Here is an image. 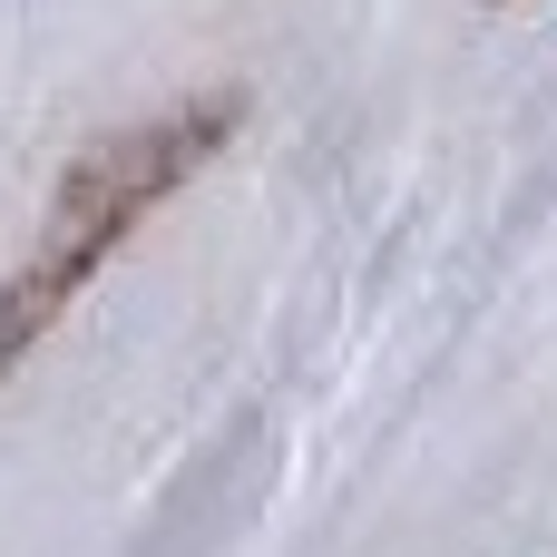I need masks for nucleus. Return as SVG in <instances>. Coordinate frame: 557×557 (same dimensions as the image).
Segmentation results:
<instances>
[{
    "mask_svg": "<svg viewBox=\"0 0 557 557\" xmlns=\"http://www.w3.org/2000/svg\"><path fill=\"white\" fill-rule=\"evenodd\" d=\"M235 127V98H206V108H176V117H147V127H127V137H108L69 186H59V206H49V235L29 245V264H20V284H10V304H0V372L20 362V343L108 264V245L215 147Z\"/></svg>",
    "mask_w": 557,
    "mask_h": 557,
    "instance_id": "nucleus-1",
    "label": "nucleus"
}]
</instances>
